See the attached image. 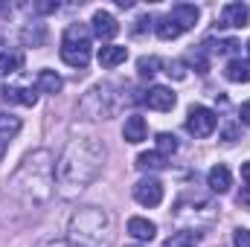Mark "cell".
<instances>
[{
  "label": "cell",
  "mask_w": 250,
  "mask_h": 247,
  "mask_svg": "<svg viewBox=\"0 0 250 247\" xmlns=\"http://www.w3.org/2000/svg\"><path fill=\"white\" fill-rule=\"evenodd\" d=\"M53 189H56V160H53V154L47 148H38L12 175L6 198L12 204H18L21 209L35 212L53 198Z\"/></svg>",
  "instance_id": "6da1fadb"
},
{
  "label": "cell",
  "mask_w": 250,
  "mask_h": 247,
  "mask_svg": "<svg viewBox=\"0 0 250 247\" xmlns=\"http://www.w3.org/2000/svg\"><path fill=\"white\" fill-rule=\"evenodd\" d=\"M105 163V145L96 137H76L64 145L62 157L56 163V178L62 186V195H76L84 186L96 181Z\"/></svg>",
  "instance_id": "7a4b0ae2"
},
{
  "label": "cell",
  "mask_w": 250,
  "mask_h": 247,
  "mask_svg": "<svg viewBox=\"0 0 250 247\" xmlns=\"http://www.w3.org/2000/svg\"><path fill=\"white\" fill-rule=\"evenodd\" d=\"M114 239V218L99 206H84L70 218V247H108Z\"/></svg>",
  "instance_id": "3957f363"
},
{
  "label": "cell",
  "mask_w": 250,
  "mask_h": 247,
  "mask_svg": "<svg viewBox=\"0 0 250 247\" xmlns=\"http://www.w3.org/2000/svg\"><path fill=\"white\" fill-rule=\"evenodd\" d=\"M62 59L70 67H87L90 62V32L84 23H70L62 38Z\"/></svg>",
  "instance_id": "277c9868"
},
{
  "label": "cell",
  "mask_w": 250,
  "mask_h": 247,
  "mask_svg": "<svg viewBox=\"0 0 250 247\" xmlns=\"http://www.w3.org/2000/svg\"><path fill=\"white\" fill-rule=\"evenodd\" d=\"M108 96H111V87H108V84H99V87L87 90V96L82 99V114H84L87 120H108V117H111Z\"/></svg>",
  "instance_id": "5b68a950"
},
{
  "label": "cell",
  "mask_w": 250,
  "mask_h": 247,
  "mask_svg": "<svg viewBox=\"0 0 250 247\" xmlns=\"http://www.w3.org/2000/svg\"><path fill=\"white\" fill-rule=\"evenodd\" d=\"M215 125H218L215 111H209V108H204V105L189 108V114H187V131L192 134V137H209V134L215 131Z\"/></svg>",
  "instance_id": "8992f818"
},
{
  "label": "cell",
  "mask_w": 250,
  "mask_h": 247,
  "mask_svg": "<svg viewBox=\"0 0 250 247\" xmlns=\"http://www.w3.org/2000/svg\"><path fill=\"white\" fill-rule=\"evenodd\" d=\"M134 198L140 206H157L163 201V184L157 178H143L134 186Z\"/></svg>",
  "instance_id": "52a82bcc"
},
{
  "label": "cell",
  "mask_w": 250,
  "mask_h": 247,
  "mask_svg": "<svg viewBox=\"0 0 250 247\" xmlns=\"http://www.w3.org/2000/svg\"><path fill=\"white\" fill-rule=\"evenodd\" d=\"M143 102H146L151 111H172V108H175V102H178V96L172 93V87L154 84V87H148V93L143 96Z\"/></svg>",
  "instance_id": "ba28073f"
},
{
  "label": "cell",
  "mask_w": 250,
  "mask_h": 247,
  "mask_svg": "<svg viewBox=\"0 0 250 247\" xmlns=\"http://www.w3.org/2000/svg\"><path fill=\"white\" fill-rule=\"evenodd\" d=\"M90 23H93V35L99 38V41H111L117 32H120V23H117V18L111 15V12H93V18H90Z\"/></svg>",
  "instance_id": "9c48e42d"
},
{
  "label": "cell",
  "mask_w": 250,
  "mask_h": 247,
  "mask_svg": "<svg viewBox=\"0 0 250 247\" xmlns=\"http://www.w3.org/2000/svg\"><path fill=\"white\" fill-rule=\"evenodd\" d=\"M248 18H250L248 3H227L221 9V23L224 26H248Z\"/></svg>",
  "instance_id": "30bf717a"
},
{
  "label": "cell",
  "mask_w": 250,
  "mask_h": 247,
  "mask_svg": "<svg viewBox=\"0 0 250 247\" xmlns=\"http://www.w3.org/2000/svg\"><path fill=\"white\" fill-rule=\"evenodd\" d=\"M0 99L32 108V105L38 102V90H35V87H0Z\"/></svg>",
  "instance_id": "8fae6325"
},
{
  "label": "cell",
  "mask_w": 250,
  "mask_h": 247,
  "mask_svg": "<svg viewBox=\"0 0 250 247\" xmlns=\"http://www.w3.org/2000/svg\"><path fill=\"white\" fill-rule=\"evenodd\" d=\"M198 6H189V3H178V6H172V12H169V18L187 32V29H192L195 23H198Z\"/></svg>",
  "instance_id": "7c38bea8"
},
{
  "label": "cell",
  "mask_w": 250,
  "mask_h": 247,
  "mask_svg": "<svg viewBox=\"0 0 250 247\" xmlns=\"http://www.w3.org/2000/svg\"><path fill=\"white\" fill-rule=\"evenodd\" d=\"M128 233H131V239H137V242H151V239L157 236V227H154V221L134 215V218H128Z\"/></svg>",
  "instance_id": "4fadbf2b"
},
{
  "label": "cell",
  "mask_w": 250,
  "mask_h": 247,
  "mask_svg": "<svg viewBox=\"0 0 250 247\" xmlns=\"http://www.w3.org/2000/svg\"><path fill=\"white\" fill-rule=\"evenodd\" d=\"M207 186H209L212 192H218V195L230 192V186H233V175H230V169H227V166H212L209 175H207Z\"/></svg>",
  "instance_id": "5bb4252c"
},
{
  "label": "cell",
  "mask_w": 250,
  "mask_h": 247,
  "mask_svg": "<svg viewBox=\"0 0 250 247\" xmlns=\"http://www.w3.org/2000/svg\"><path fill=\"white\" fill-rule=\"evenodd\" d=\"M125 59H128V50L120 47V44H105V47L99 50V64H102L105 70H114V67L125 64Z\"/></svg>",
  "instance_id": "9a60e30c"
},
{
  "label": "cell",
  "mask_w": 250,
  "mask_h": 247,
  "mask_svg": "<svg viewBox=\"0 0 250 247\" xmlns=\"http://www.w3.org/2000/svg\"><path fill=\"white\" fill-rule=\"evenodd\" d=\"M146 134H148V125H146L143 117H137V114H134V117H128V120H125V128H123L125 143H134V145H137V143H143V140H146Z\"/></svg>",
  "instance_id": "2e32d148"
},
{
  "label": "cell",
  "mask_w": 250,
  "mask_h": 247,
  "mask_svg": "<svg viewBox=\"0 0 250 247\" xmlns=\"http://www.w3.org/2000/svg\"><path fill=\"white\" fill-rule=\"evenodd\" d=\"M224 76H227V82H250V64L242 62V59H230L227 67H224Z\"/></svg>",
  "instance_id": "e0dca14e"
},
{
  "label": "cell",
  "mask_w": 250,
  "mask_h": 247,
  "mask_svg": "<svg viewBox=\"0 0 250 247\" xmlns=\"http://www.w3.org/2000/svg\"><path fill=\"white\" fill-rule=\"evenodd\" d=\"M62 87H64V82H62V76H59L56 70H41V73H38V90L56 96Z\"/></svg>",
  "instance_id": "ac0fdd59"
},
{
  "label": "cell",
  "mask_w": 250,
  "mask_h": 247,
  "mask_svg": "<svg viewBox=\"0 0 250 247\" xmlns=\"http://www.w3.org/2000/svg\"><path fill=\"white\" fill-rule=\"evenodd\" d=\"M198 242H201V236H198V233L181 230V233H172V236L163 242V247H198Z\"/></svg>",
  "instance_id": "d6986e66"
},
{
  "label": "cell",
  "mask_w": 250,
  "mask_h": 247,
  "mask_svg": "<svg viewBox=\"0 0 250 247\" xmlns=\"http://www.w3.org/2000/svg\"><path fill=\"white\" fill-rule=\"evenodd\" d=\"M154 29H157V38H163V41H175V38L184 32V29H181L169 15H163V18L157 21V26H154Z\"/></svg>",
  "instance_id": "ffe728a7"
},
{
  "label": "cell",
  "mask_w": 250,
  "mask_h": 247,
  "mask_svg": "<svg viewBox=\"0 0 250 247\" xmlns=\"http://www.w3.org/2000/svg\"><path fill=\"white\" fill-rule=\"evenodd\" d=\"M21 67H23V56L21 53H0V79L18 73Z\"/></svg>",
  "instance_id": "44dd1931"
},
{
  "label": "cell",
  "mask_w": 250,
  "mask_h": 247,
  "mask_svg": "<svg viewBox=\"0 0 250 247\" xmlns=\"http://www.w3.org/2000/svg\"><path fill=\"white\" fill-rule=\"evenodd\" d=\"M137 166H140L143 172H154V169H163V166H166V157L157 154V151H146V154L137 157Z\"/></svg>",
  "instance_id": "7402d4cb"
},
{
  "label": "cell",
  "mask_w": 250,
  "mask_h": 247,
  "mask_svg": "<svg viewBox=\"0 0 250 247\" xmlns=\"http://www.w3.org/2000/svg\"><path fill=\"white\" fill-rule=\"evenodd\" d=\"M21 131V120L12 114H0V140H12Z\"/></svg>",
  "instance_id": "603a6c76"
},
{
  "label": "cell",
  "mask_w": 250,
  "mask_h": 247,
  "mask_svg": "<svg viewBox=\"0 0 250 247\" xmlns=\"http://www.w3.org/2000/svg\"><path fill=\"white\" fill-rule=\"evenodd\" d=\"M175 151H178V137L175 134H166V131L157 134V154L166 157V154H175Z\"/></svg>",
  "instance_id": "cb8c5ba5"
},
{
  "label": "cell",
  "mask_w": 250,
  "mask_h": 247,
  "mask_svg": "<svg viewBox=\"0 0 250 247\" xmlns=\"http://www.w3.org/2000/svg\"><path fill=\"white\" fill-rule=\"evenodd\" d=\"M157 67H160V59H154V56H143V59L137 62L140 76H146V79H151V76L157 73Z\"/></svg>",
  "instance_id": "d4e9b609"
},
{
  "label": "cell",
  "mask_w": 250,
  "mask_h": 247,
  "mask_svg": "<svg viewBox=\"0 0 250 247\" xmlns=\"http://www.w3.org/2000/svg\"><path fill=\"white\" fill-rule=\"evenodd\" d=\"M233 247H250V230L239 227V230L233 233Z\"/></svg>",
  "instance_id": "484cf974"
},
{
  "label": "cell",
  "mask_w": 250,
  "mask_h": 247,
  "mask_svg": "<svg viewBox=\"0 0 250 247\" xmlns=\"http://www.w3.org/2000/svg\"><path fill=\"white\" fill-rule=\"evenodd\" d=\"M172 73H175V79H184V76H187V73H184V64H181V62H172V64H169V76H172Z\"/></svg>",
  "instance_id": "4316f807"
},
{
  "label": "cell",
  "mask_w": 250,
  "mask_h": 247,
  "mask_svg": "<svg viewBox=\"0 0 250 247\" xmlns=\"http://www.w3.org/2000/svg\"><path fill=\"white\" fill-rule=\"evenodd\" d=\"M239 117H242V123H245V125H250V99L239 108Z\"/></svg>",
  "instance_id": "83f0119b"
},
{
  "label": "cell",
  "mask_w": 250,
  "mask_h": 247,
  "mask_svg": "<svg viewBox=\"0 0 250 247\" xmlns=\"http://www.w3.org/2000/svg\"><path fill=\"white\" fill-rule=\"evenodd\" d=\"M41 247H70V242L67 239H53V242H44Z\"/></svg>",
  "instance_id": "f1b7e54d"
},
{
  "label": "cell",
  "mask_w": 250,
  "mask_h": 247,
  "mask_svg": "<svg viewBox=\"0 0 250 247\" xmlns=\"http://www.w3.org/2000/svg\"><path fill=\"white\" fill-rule=\"evenodd\" d=\"M242 181H245V186L250 189V160L245 163V166H242Z\"/></svg>",
  "instance_id": "f546056e"
},
{
  "label": "cell",
  "mask_w": 250,
  "mask_h": 247,
  "mask_svg": "<svg viewBox=\"0 0 250 247\" xmlns=\"http://www.w3.org/2000/svg\"><path fill=\"white\" fill-rule=\"evenodd\" d=\"M35 9H38V12H56V9H59V3H38Z\"/></svg>",
  "instance_id": "4dcf8cb0"
},
{
  "label": "cell",
  "mask_w": 250,
  "mask_h": 247,
  "mask_svg": "<svg viewBox=\"0 0 250 247\" xmlns=\"http://www.w3.org/2000/svg\"><path fill=\"white\" fill-rule=\"evenodd\" d=\"M6 148H9V140H0V160H3V154H6Z\"/></svg>",
  "instance_id": "1f68e13d"
},
{
  "label": "cell",
  "mask_w": 250,
  "mask_h": 247,
  "mask_svg": "<svg viewBox=\"0 0 250 247\" xmlns=\"http://www.w3.org/2000/svg\"><path fill=\"white\" fill-rule=\"evenodd\" d=\"M248 64H250V41H248Z\"/></svg>",
  "instance_id": "d6a6232c"
}]
</instances>
